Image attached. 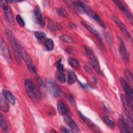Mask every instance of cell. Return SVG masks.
<instances>
[{
	"mask_svg": "<svg viewBox=\"0 0 133 133\" xmlns=\"http://www.w3.org/2000/svg\"><path fill=\"white\" fill-rule=\"evenodd\" d=\"M122 102L126 111L128 113L129 115L132 118V102L130 100L126 95H122Z\"/></svg>",
	"mask_w": 133,
	"mask_h": 133,
	"instance_id": "obj_10",
	"label": "cell"
},
{
	"mask_svg": "<svg viewBox=\"0 0 133 133\" xmlns=\"http://www.w3.org/2000/svg\"><path fill=\"white\" fill-rule=\"evenodd\" d=\"M64 119L65 122L68 124L69 127L71 129L72 131L78 132H79V129L76 124L75 123L74 120L70 117V115H67L64 116Z\"/></svg>",
	"mask_w": 133,
	"mask_h": 133,
	"instance_id": "obj_12",
	"label": "cell"
},
{
	"mask_svg": "<svg viewBox=\"0 0 133 133\" xmlns=\"http://www.w3.org/2000/svg\"><path fill=\"white\" fill-rule=\"evenodd\" d=\"M123 120L124 122L126 123V124L128 126L131 131L132 132V118L130 117V116L126 113H123Z\"/></svg>",
	"mask_w": 133,
	"mask_h": 133,
	"instance_id": "obj_22",
	"label": "cell"
},
{
	"mask_svg": "<svg viewBox=\"0 0 133 133\" xmlns=\"http://www.w3.org/2000/svg\"><path fill=\"white\" fill-rule=\"evenodd\" d=\"M69 100H70V102H71L72 103V104H74V100L73 99V98L71 96H70L69 97Z\"/></svg>",
	"mask_w": 133,
	"mask_h": 133,
	"instance_id": "obj_38",
	"label": "cell"
},
{
	"mask_svg": "<svg viewBox=\"0 0 133 133\" xmlns=\"http://www.w3.org/2000/svg\"><path fill=\"white\" fill-rule=\"evenodd\" d=\"M5 34L8 40L9 41L11 47L13 49V51L14 52V55L15 58L18 63L21 62V56L19 51V44L16 41L13 33L8 29L5 30Z\"/></svg>",
	"mask_w": 133,
	"mask_h": 133,
	"instance_id": "obj_1",
	"label": "cell"
},
{
	"mask_svg": "<svg viewBox=\"0 0 133 133\" xmlns=\"http://www.w3.org/2000/svg\"><path fill=\"white\" fill-rule=\"evenodd\" d=\"M84 49L85 50L86 53L89 59V63L94 70L97 72L99 74H101V71L100 69V65L99 62L96 58L95 54L92 50L88 46L84 45Z\"/></svg>",
	"mask_w": 133,
	"mask_h": 133,
	"instance_id": "obj_2",
	"label": "cell"
},
{
	"mask_svg": "<svg viewBox=\"0 0 133 133\" xmlns=\"http://www.w3.org/2000/svg\"><path fill=\"white\" fill-rule=\"evenodd\" d=\"M56 66L58 72H64V67L61 63V59H59L56 64Z\"/></svg>",
	"mask_w": 133,
	"mask_h": 133,
	"instance_id": "obj_34",
	"label": "cell"
},
{
	"mask_svg": "<svg viewBox=\"0 0 133 133\" xmlns=\"http://www.w3.org/2000/svg\"><path fill=\"white\" fill-rule=\"evenodd\" d=\"M69 26H70L71 28H75L76 27L75 24H73V23H70V24H69Z\"/></svg>",
	"mask_w": 133,
	"mask_h": 133,
	"instance_id": "obj_39",
	"label": "cell"
},
{
	"mask_svg": "<svg viewBox=\"0 0 133 133\" xmlns=\"http://www.w3.org/2000/svg\"><path fill=\"white\" fill-rule=\"evenodd\" d=\"M19 51L21 57L23 59L26 64L29 70L32 73L36 75V70L31 57L26 50L20 44L19 45Z\"/></svg>",
	"mask_w": 133,
	"mask_h": 133,
	"instance_id": "obj_3",
	"label": "cell"
},
{
	"mask_svg": "<svg viewBox=\"0 0 133 133\" xmlns=\"http://www.w3.org/2000/svg\"><path fill=\"white\" fill-rule=\"evenodd\" d=\"M113 21L115 23V24L118 26V28L120 29L123 34L125 36V37L128 38L129 40H131V37L130 36V34L129 32L128 31L127 28L124 24V23L118 18H113Z\"/></svg>",
	"mask_w": 133,
	"mask_h": 133,
	"instance_id": "obj_11",
	"label": "cell"
},
{
	"mask_svg": "<svg viewBox=\"0 0 133 133\" xmlns=\"http://www.w3.org/2000/svg\"><path fill=\"white\" fill-rule=\"evenodd\" d=\"M48 28L49 29V30L52 31H57L62 29V27L61 26L60 24H59L58 23L54 22H51L49 24Z\"/></svg>",
	"mask_w": 133,
	"mask_h": 133,
	"instance_id": "obj_26",
	"label": "cell"
},
{
	"mask_svg": "<svg viewBox=\"0 0 133 133\" xmlns=\"http://www.w3.org/2000/svg\"><path fill=\"white\" fill-rule=\"evenodd\" d=\"M1 6L2 8L5 16L7 20L12 25H14L15 20L13 17V15L11 11V10L8 4V3L6 1H1Z\"/></svg>",
	"mask_w": 133,
	"mask_h": 133,
	"instance_id": "obj_4",
	"label": "cell"
},
{
	"mask_svg": "<svg viewBox=\"0 0 133 133\" xmlns=\"http://www.w3.org/2000/svg\"><path fill=\"white\" fill-rule=\"evenodd\" d=\"M56 77L57 81L60 83L64 84L66 82V77L64 72H57Z\"/></svg>",
	"mask_w": 133,
	"mask_h": 133,
	"instance_id": "obj_24",
	"label": "cell"
},
{
	"mask_svg": "<svg viewBox=\"0 0 133 133\" xmlns=\"http://www.w3.org/2000/svg\"><path fill=\"white\" fill-rule=\"evenodd\" d=\"M59 38L63 41V42H67V43H74L73 42V39L69 36L68 35H64V34H63V35H61L60 36H59Z\"/></svg>",
	"mask_w": 133,
	"mask_h": 133,
	"instance_id": "obj_29",
	"label": "cell"
},
{
	"mask_svg": "<svg viewBox=\"0 0 133 133\" xmlns=\"http://www.w3.org/2000/svg\"><path fill=\"white\" fill-rule=\"evenodd\" d=\"M103 121L106 124V125L111 128H113L115 126V123L113 120H112L107 115H104L103 116Z\"/></svg>",
	"mask_w": 133,
	"mask_h": 133,
	"instance_id": "obj_23",
	"label": "cell"
},
{
	"mask_svg": "<svg viewBox=\"0 0 133 133\" xmlns=\"http://www.w3.org/2000/svg\"><path fill=\"white\" fill-rule=\"evenodd\" d=\"M0 120H1V127L2 129L4 131H6L8 130V126L7 125L2 115L1 114V117H0Z\"/></svg>",
	"mask_w": 133,
	"mask_h": 133,
	"instance_id": "obj_33",
	"label": "cell"
},
{
	"mask_svg": "<svg viewBox=\"0 0 133 133\" xmlns=\"http://www.w3.org/2000/svg\"><path fill=\"white\" fill-rule=\"evenodd\" d=\"M1 51L4 55V57H5L6 59H10L11 57L10 53L9 52L8 47L6 44V43L3 41L2 38H1Z\"/></svg>",
	"mask_w": 133,
	"mask_h": 133,
	"instance_id": "obj_17",
	"label": "cell"
},
{
	"mask_svg": "<svg viewBox=\"0 0 133 133\" xmlns=\"http://www.w3.org/2000/svg\"><path fill=\"white\" fill-rule=\"evenodd\" d=\"M66 3L68 4V5L73 9L75 11H77L78 13L83 14L86 12V6L84 3L78 1H65Z\"/></svg>",
	"mask_w": 133,
	"mask_h": 133,
	"instance_id": "obj_5",
	"label": "cell"
},
{
	"mask_svg": "<svg viewBox=\"0 0 133 133\" xmlns=\"http://www.w3.org/2000/svg\"><path fill=\"white\" fill-rule=\"evenodd\" d=\"M118 125L121 131L124 133H128L131 132V130L128 127V126L126 124V123L124 122L122 119H119L118 121Z\"/></svg>",
	"mask_w": 133,
	"mask_h": 133,
	"instance_id": "obj_20",
	"label": "cell"
},
{
	"mask_svg": "<svg viewBox=\"0 0 133 133\" xmlns=\"http://www.w3.org/2000/svg\"><path fill=\"white\" fill-rule=\"evenodd\" d=\"M125 76H126V78L129 81V82H130V83H132L133 78H132V75L131 73L130 72V71L128 70H126V71L125 72Z\"/></svg>",
	"mask_w": 133,
	"mask_h": 133,
	"instance_id": "obj_35",
	"label": "cell"
},
{
	"mask_svg": "<svg viewBox=\"0 0 133 133\" xmlns=\"http://www.w3.org/2000/svg\"><path fill=\"white\" fill-rule=\"evenodd\" d=\"M78 115L79 116V117L81 118V119L83 120V121H84L86 124L90 128H91L92 129L95 130L96 131H97V129H96V127L95 126V125L92 122H91L88 118H87V117H86L84 115H83L81 112L78 111Z\"/></svg>",
	"mask_w": 133,
	"mask_h": 133,
	"instance_id": "obj_18",
	"label": "cell"
},
{
	"mask_svg": "<svg viewBox=\"0 0 133 133\" xmlns=\"http://www.w3.org/2000/svg\"><path fill=\"white\" fill-rule=\"evenodd\" d=\"M16 20H17V22L18 23V24L20 26H24L25 23L24 22V20H23V19L22 18V17L20 15H18L16 16Z\"/></svg>",
	"mask_w": 133,
	"mask_h": 133,
	"instance_id": "obj_36",
	"label": "cell"
},
{
	"mask_svg": "<svg viewBox=\"0 0 133 133\" xmlns=\"http://www.w3.org/2000/svg\"><path fill=\"white\" fill-rule=\"evenodd\" d=\"M120 83L123 90L126 93V95L128 97L130 100L131 102H132L133 94H132V88H131L130 85L128 84V83L126 82V81L123 78H120Z\"/></svg>",
	"mask_w": 133,
	"mask_h": 133,
	"instance_id": "obj_8",
	"label": "cell"
},
{
	"mask_svg": "<svg viewBox=\"0 0 133 133\" xmlns=\"http://www.w3.org/2000/svg\"><path fill=\"white\" fill-rule=\"evenodd\" d=\"M61 130L62 132H64V133H67V132H73L72 130H69V129L64 127H62L61 128Z\"/></svg>",
	"mask_w": 133,
	"mask_h": 133,
	"instance_id": "obj_37",
	"label": "cell"
},
{
	"mask_svg": "<svg viewBox=\"0 0 133 133\" xmlns=\"http://www.w3.org/2000/svg\"><path fill=\"white\" fill-rule=\"evenodd\" d=\"M57 13L60 16L63 17H66L68 16V12L67 11L62 8H58L56 10Z\"/></svg>",
	"mask_w": 133,
	"mask_h": 133,
	"instance_id": "obj_30",
	"label": "cell"
},
{
	"mask_svg": "<svg viewBox=\"0 0 133 133\" xmlns=\"http://www.w3.org/2000/svg\"><path fill=\"white\" fill-rule=\"evenodd\" d=\"M77 77L75 73L72 70H69L68 73L67 82L69 85L73 84L76 81Z\"/></svg>",
	"mask_w": 133,
	"mask_h": 133,
	"instance_id": "obj_21",
	"label": "cell"
},
{
	"mask_svg": "<svg viewBox=\"0 0 133 133\" xmlns=\"http://www.w3.org/2000/svg\"><path fill=\"white\" fill-rule=\"evenodd\" d=\"M120 40V45H119V53L121 56L122 58L123 59L124 61H128L129 58V55L126 50L125 44L124 43L123 40L119 38Z\"/></svg>",
	"mask_w": 133,
	"mask_h": 133,
	"instance_id": "obj_14",
	"label": "cell"
},
{
	"mask_svg": "<svg viewBox=\"0 0 133 133\" xmlns=\"http://www.w3.org/2000/svg\"><path fill=\"white\" fill-rule=\"evenodd\" d=\"M57 109L59 113L64 116L70 115L69 110L65 104L62 101H59L57 103Z\"/></svg>",
	"mask_w": 133,
	"mask_h": 133,
	"instance_id": "obj_15",
	"label": "cell"
},
{
	"mask_svg": "<svg viewBox=\"0 0 133 133\" xmlns=\"http://www.w3.org/2000/svg\"><path fill=\"white\" fill-rule=\"evenodd\" d=\"M114 2L115 3V4L118 7V8L123 11L124 12L125 14H126L128 10L126 9V7L124 6V5L121 2L119 1H114Z\"/></svg>",
	"mask_w": 133,
	"mask_h": 133,
	"instance_id": "obj_32",
	"label": "cell"
},
{
	"mask_svg": "<svg viewBox=\"0 0 133 133\" xmlns=\"http://www.w3.org/2000/svg\"><path fill=\"white\" fill-rule=\"evenodd\" d=\"M34 16L37 22L41 26H44L45 24L44 20L43 17L42 11L38 6H36L34 10Z\"/></svg>",
	"mask_w": 133,
	"mask_h": 133,
	"instance_id": "obj_13",
	"label": "cell"
},
{
	"mask_svg": "<svg viewBox=\"0 0 133 133\" xmlns=\"http://www.w3.org/2000/svg\"><path fill=\"white\" fill-rule=\"evenodd\" d=\"M24 86L29 96L32 98H38V94L35 90V86L32 80L26 78L24 81Z\"/></svg>",
	"mask_w": 133,
	"mask_h": 133,
	"instance_id": "obj_6",
	"label": "cell"
},
{
	"mask_svg": "<svg viewBox=\"0 0 133 133\" xmlns=\"http://www.w3.org/2000/svg\"><path fill=\"white\" fill-rule=\"evenodd\" d=\"M47 84L48 89L52 96L56 97L60 96L61 94V90L55 83L50 80H47Z\"/></svg>",
	"mask_w": 133,
	"mask_h": 133,
	"instance_id": "obj_7",
	"label": "cell"
},
{
	"mask_svg": "<svg viewBox=\"0 0 133 133\" xmlns=\"http://www.w3.org/2000/svg\"><path fill=\"white\" fill-rule=\"evenodd\" d=\"M45 46L46 48L48 51H51L54 48V44L53 41L50 38H47L45 42Z\"/></svg>",
	"mask_w": 133,
	"mask_h": 133,
	"instance_id": "obj_27",
	"label": "cell"
},
{
	"mask_svg": "<svg viewBox=\"0 0 133 133\" xmlns=\"http://www.w3.org/2000/svg\"><path fill=\"white\" fill-rule=\"evenodd\" d=\"M82 24L83 25V26H84L88 31H89L92 35H94L95 37H97V38L100 42H102V39H101V37L99 33V32L96 30L95 29H94L92 26H91L90 25H89V24H88L87 23H86L85 22L82 21L81 22Z\"/></svg>",
	"mask_w": 133,
	"mask_h": 133,
	"instance_id": "obj_16",
	"label": "cell"
},
{
	"mask_svg": "<svg viewBox=\"0 0 133 133\" xmlns=\"http://www.w3.org/2000/svg\"><path fill=\"white\" fill-rule=\"evenodd\" d=\"M36 38L38 40H43L46 37L45 34L42 31H36L34 32Z\"/></svg>",
	"mask_w": 133,
	"mask_h": 133,
	"instance_id": "obj_31",
	"label": "cell"
},
{
	"mask_svg": "<svg viewBox=\"0 0 133 133\" xmlns=\"http://www.w3.org/2000/svg\"><path fill=\"white\" fill-rule=\"evenodd\" d=\"M86 13H87L90 17H91L94 20H95L97 23L99 24L102 27L105 28V23L103 22V21L102 20V19L100 18V17L93 10H92L88 6H86Z\"/></svg>",
	"mask_w": 133,
	"mask_h": 133,
	"instance_id": "obj_9",
	"label": "cell"
},
{
	"mask_svg": "<svg viewBox=\"0 0 133 133\" xmlns=\"http://www.w3.org/2000/svg\"><path fill=\"white\" fill-rule=\"evenodd\" d=\"M68 62L69 64L74 69H78L79 68V63L78 61L75 58H70L68 59Z\"/></svg>",
	"mask_w": 133,
	"mask_h": 133,
	"instance_id": "obj_28",
	"label": "cell"
},
{
	"mask_svg": "<svg viewBox=\"0 0 133 133\" xmlns=\"http://www.w3.org/2000/svg\"><path fill=\"white\" fill-rule=\"evenodd\" d=\"M1 110L5 112H7L9 110V106L7 103V102L5 101V99L3 98L2 96L1 97Z\"/></svg>",
	"mask_w": 133,
	"mask_h": 133,
	"instance_id": "obj_25",
	"label": "cell"
},
{
	"mask_svg": "<svg viewBox=\"0 0 133 133\" xmlns=\"http://www.w3.org/2000/svg\"><path fill=\"white\" fill-rule=\"evenodd\" d=\"M3 95L4 97L7 99L11 104H14L15 103V99L13 95L7 90H4L3 91Z\"/></svg>",
	"mask_w": 133,
	"mask_h": 133,
	"instance_id": "obj_19",
	"label": "cell"
}]
</instances>
